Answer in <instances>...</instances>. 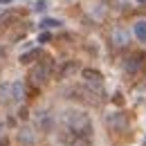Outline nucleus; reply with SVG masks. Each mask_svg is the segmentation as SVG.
<instances>
[{
	"label": "nucleus",
	"instance_id": "obj_1",
	"mask_svg": "<svg viewBox=\"0 0 146 146\" xmlns=\"http://www.w3.org/2000/svg\"><path fill=\"white\" fill-rule=\"evenodd\" d=\"M63 121H65V130L74 133L76 137H83V139L92 137V121L83 110H65Z\"/></svg>",
	"mask_w": 146,
	"mask_h": 146
},
{
	"label": "nucleus",
	"instance_id": "obj_2",
	"mask_svg": "<svg viewBox=\"0 0 146 146\" xmlns=\"http://www.w3.org/2000/svg\"><path fill=\"white\" fill-rule=\"evenodd\" d=\"M50 74H52V58L47 56V58H43L38 65L32 68V72H29V81L34 83V88H38V86H43V83L50 79Z\"/></svg>",
	"mask_w": 146,
	"mask_h": 146
},
{
	"label": "nucleus",
	"instance_id": "obj_3",
	"mask_svg": "<svg viewBox=\"0 0 146 146\" xmlns=\"http://www.w3.org/2000/svg\"><path fill=\"white\" fill-rule=\"evenodd\" d=\"M81 79H86L88 86H101L104 83V74L99 70H92V68H83L81 70Z\"/></svg>",
	"mask_w": 146,
	"mask_h": 146
},
{
	"label": "nucleus",
	"instance_id": "obj_4",
	"mask_svg": "<svg viewBox=\"0 0 146 146\" xmlns=\"http://www.w3.org/2000/svg\"><path fill=\"white\" fill-rule=\"evenodd\" d=\"M108 128L110 130H126L128 128V121H126V115H121V112H115V115H108Z\"/></svg>",
	"mask_w": 146,
	"mask_h": 146
},
{
	"label": "nucleus",
	"instance_id": "obj_5",
	"mask_svg": "<svg viewBox=\"0 0 146 146\" xmlns=\"http://www.w3.org/2000/svg\"><path fill=\"white\" fill-rule=\"evenodd\" d=\"M128 43H130V38H128V32H126V29H121V27L112 29V45H115L117 50H124Z\"/></svg>",
	"mask_w": 146,
	"mask_h": 146
},
{
	"label": "nucleus",
	"instance_id": "obj_6",
	"mask_svg": "<svg viewBox=\"0 0 146 146\" xmlns=\"http://www.w3.org/2000/svg\"><path fill=\"white\" fill-rule=\"evenodd\" d=\"M133 34L135 38L139 40V43H146V20H135V25H133Z\"/></svg>",
	"mask_w": 146,
	"mask_h": 146
},
{
	"label": "nucleus",
	"instance_id": "obj_7",
	"mask_svg": "<svg viewBox=\"0 0 146 146\" xmlns=\"http://www.w3.org/2000/svg\"><path fill=\"white\" fill-rule=\"evenodd\" d=\"M142 58H144L142 54H133V56H128V61H126V70H128L130 74L137 72V70L142 68Z\"/></svg>",
	"mask_w": 146,
	"mask_h": 146
},
{
	"label": "nucleus",
	"instance_id": "obj_8",
	"mask_svg": "<svg viewBox=\"0 0 146 146\" xmlns=\"http://www.w3.org/2000/svg\"><path fill=\"white\" fill-rule=\"evenodd\" d=\"M9 94H11V99H16V101H20V99L25 97V86H23L20 81H14V83L9 86Z\"/></svg>",
	"mask_w": 146,
	"mask_h": 146
},
{
	"label": "nucleus",
	"instance_id": "obj_9",
	"mask_svg": "<svg viewBox=\"0 0 146 146\" xmlns=\"http://www.w3.org/2000/svg\"><path fill=\"white\" fill-rule=\"evenodd\" d=\"M18 18H20L18 11H9V14L0 16V27H9V25H14V23H16Z\"/></svg>",
	"mask_w": 146,
	"mask_h": 146
},
{
	"label": "nucleus",
	"instance_id": "obj_10",
	"mask_svg": "<svg viewBox=\"0 0 146 146\" xmlns=\"http://www.w3.org/2000/svg\"><path fill=\"white\" fill-rule=\"evenodd\" d=\"M40 52L38 50H32V52H25V54H20V63L23 65H29V63H34V58H38Z\"/></svg>",
	"mask_w": 146,
	"mask_h": 146
},
{
	"label": "nucleus",
	"instance_id": "obj_11",
	"mask_svg": "<svg viewBox=\"0 0 146 146\" xmlns=\"http://www.w3.org/2000/svg\"><path fill=\"white\" fill-rule=\"evenodd\" d=\"M76 70H79L76 61H68V63H65V68L61 70V79H63V76H70V74H72V72H76Z\"/></svg>",
	"mask_w": 146,
	"mask_h": 146
},
{
	"label": "nucleus",
	"instance_id": "obj_12",
	"mask_svg": "<svg viewBox=\"0 0 146 146\" xmlns=\"http://www.w3.org/2000/svg\"><path fill=\"white\" fill-rule=\"evenodd\" d=\"M18 137H20V142H23V144H32V142H34V133H32L29 128H23Z\"/></svg>",
	"mask_w": 146,
	"mask_h": 146
},
{
	"label": "nucleus",
	"instance_id": "obj_13",
	"mask_svg": "<svg viewBox=\"0 0 146 146\" xmlns=\"http://www.w3.org/2000/svg\"><path fill=\"white\" fill-rule=\"evenodd\" d=\"M38 126L43 128V130H52V117L47 112H43V117L38 119Z\"/></svg>",
	"mask_w": 146,
	"mask_h": 146
},
{
	"label": "nucleus",
	"instance_id": "obj_14",
	"mask_svg": "<svg viewBox=\"0 0 146 146\" xmlns=\"http://www.w3.org/2000/svg\"><path fill=\"white\" fill-rule=\"evenodd\" d=\"M61 23L58 20H54V18H45L43 23H40V27H45V29H50V27H58Z\"/></svg>",
	"mask_w": 146,
	"mask_h": 146
},
{
	"label": "nucleus",
	"instance_id": "obj_15",
	"mask_svg": "<svg viewBox=\"0 0 146 146\" xmlns=\"http://www.w3.org/2000/svg\"><path fill=\"white\" fill-rule=\"evenodd\" d=\"M112 104H115V106H124V97H121V94L117 92V94L112 97Z\"/></svg>",
	"mask_w": 146,
	"mask_h": 146
},
{
	"label": "nucleus",
	"instance_id": "obj_16",
	"mask_svg": "<svg viewBox=\"0 0 146 146\" xmlns=\"http://www.w3.org/2000/svg\"><path fill=\"white\" fill-rule=\"evenodd\" d=\"M18 117H20V119H23V121H25V119L29 117V110H27V108H25V106H23V108L18 110Z\"/></svg>",
	"mask_w": 146,
	"mask_h": 146
},
{
	"label": "nucleus",
	"instance_id": "obj_17",
	"mask_svg": "<svg viewBox=\"0 0 146 146\" xmlns=\"http://www.w3.org/2000/svg\"><path fill=\"white\" fill-rule=\"evenodd\" d=\"M50 32H43V34H40V36H38V43H47V40H50Z\"/></svg>",
	"mask_w": 146,
	"mask_h": 146
},
{
	"label": "nucleus",
	"instance_id": "obj_18",
	"mask_svg": "<svg viewBox=\"0 0 146 146\" xmlns=\"http://www.w3.org/2000/svg\"><path fill=\"white\" fill-rule=\"evenodd\" d=\"M45 7H47V5H45V2H43V0H38L36 5H34V9H36V11H43V9H45Z\"/></svg>",
	"mask_w": 146,
	"mask_h": 146
},
{
	"label": "nucleus",
	"instance_id": "obj_19",
	"mask_svg": "<svg viewBox=\"0 0 146 146\" xmlns=\"http://www.w3.org/2000/svg\"><path fill=\"white\" fill-rule=\"evenodd\" d=\"M0 146H9V137H0Z\"/></svg>",
	"mask_w": 146,
	"mask_h": 146
},
{
	"label": "nucleus",
	"instance_id": "obj_20",
	"mask_svg": "<svg viewBox=\"0 0 146 146\" xmlns=\"http://www.w3.org/2000/svg\"><path fill=\"white\" fill-rule=\"evenodd\" d=\"M130 2H135V5H146V0H130Z\"/></svg>",
	"mask_w": 146,
	"mask_h": 146
},
{
	"label": "nucleus",
	"instance_id": "obj_21",
	"mask_svg": "<svg viewBox=\"0 0 146 146\" xmlns=\"http://www.w3.org/2000/svg\"><path fill=\"white\" fill-rule=\"evenodd\" d=\"M7 2H11V0H0V5H7Z\"/></svg>",
	"mask_w": 146,
	"mask_h": 146
}]
</instances>
